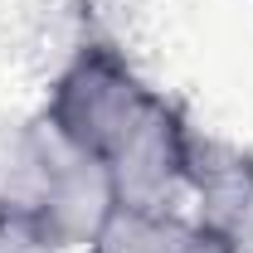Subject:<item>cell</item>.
I'll return each mask as SVG.
<instances>
[{"mask_svg": "<svg viewBox=\"0 0 253 253\" xmlns=\"http://www.w3.org/2000/svg\"><path fill=\"white\" fill-rule=\"evenodd\" d=\"M44 117L107 175L117 205H175L200 126L112 39H83L49 83Z\"/></svg>", "mask_w": 253, "mask_h": 253, "instance_id": "6da1fadb", "label": "cell"}, {"mask_svg": "<svg viewBox=\"0 0 253 253\" xmlns=\"http://www.w3.org/2000/svg\"><path fill=\"white\" fill-rule=\"evenodd\" d=\"M117 195L59 126L0 117V253H59L93 244Z\"/></svg>", "mask_w": 253, "mask_h": 253, "instance_id": "7a4b0ae2", "label": "cell"}, {"mask_svg": "<svg viewBox=\"0 0 253 253\" xmlns=\"http://www.w3.org/2000/svg\"><path fill=\"white\" fill-rule=\"evenodd\" d=\"M185 195L195 200L190 214L210 234H219L234 253L253 244V146L224 141L200 126L190 146Z\"/></svg>", "mask_w": 253, "mask_h": 253, "instance_id": "3957f363", "label": "cell"}, {"mask_svg": "<svg viewBox=\"0 0 253 253\" xmlns=\"http://www.w3.org/2000/svg\"><path fill=\"white\" fill-rule=\"evenodd\" d=\"M88 253H234L180 205H112Z\"/></svg>", "mask_w": 253, "mask_h": 253, "instance_id": "277c9868", "label": "cell"}]
</instances>
